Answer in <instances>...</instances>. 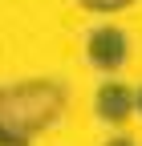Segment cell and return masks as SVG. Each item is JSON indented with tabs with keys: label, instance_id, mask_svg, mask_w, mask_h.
<instances>
[{
	"label": "cell",
	"instance_id": "obj_3",
	"mask_svg": "<svg viewBox=\"0 0 142 146\" xmlns=\"http://www.w3.org/2000/svg\"><path fill=\"white\" fill-rule=\"evenodd\" d=\"M134 110V94L126 85H118V81H110V85H102V94H98V114L106 118V122H122Z\"/></svg>",
	"mask_w": 142,
	"mask_h": 146
},
{
	"label": "cell",
	"instance_id": "obj_7",
	"mask_svg": "<svg viewBox=\"0 0 142 146\" xmlns=\"http://www.w3.org/2000/svg\"><path fill=\"white\" fill-rule=\"evenodd\" d=\"M134 106H138V110H142V94H134Z\"/></svg>",
	"mask_w": 142,
	"mask_h": 146
},
{
	"label": "cell",
	"instance_id": "obj_6",
	"mask_svg": "<svg viewBox=\"0 0 142 146\" xmlns=\"http://www.w3.org/2000/svg\"><path fill=\"white\" fill-rule=\"evenodd\" d=\"M110 146H134V142H130V138H114Z\"/></svg>",
	"mask_w": 142,
	"mask_h": 146
},
{
	"label": "cell",
	"instance_id": "obj_5",
	"mask_svg": "<svg viewBox=\"0 0 142 146\" xmlns=\"http://www.w3.org/2000/svg\"><path fill=\"white\" fill-rule=\"evenodd\" d=\"M0 146H25V142H16L12 134H4V130H0Z\"/></svg>",
	"mask_w": 142,
	"mask_h": 146
},
{
	"label": "cell",
	"instance_id": "obj_1",
	"mask_svg": "<svg viewBox=\"0 0 142 146\" xmlns=\"http://www.w3.org/2000/svg\"><path fill=\"white\" fill-rule=\"evenodd\" d=\"M65 110V89L57 81H21L0 89V130L16 142H29L33 134L49 130Z\"/></svg>",
	"mask_w": 142,
	"mask_h": 146
},
{
	"label": "cell",
	"instance_id": "obj_4",
	"mask_svg": "<svg viewBox=\"0 0 142 146\" xmlns=\"http://www.w3.org/2000/svg\"><path fill=\"white\" fill-rule=\"evenodd\" d=\"M81 8H90V12H122V8H130L134 0H77Z\"/></svg>",
	"mask_w": 142,
	"mask_h": 146
},
{
	"label": "cell",
	"instance_id": "obj_2",
	"mask_svg": "<svg viewBox=\"0 0 142 146\" xmlns=\"http://www.w3.org/2000/svg\"><path fill=\"white\" fill-rule=\"evenodd\" d=\"M85 53H90V61L98 69H118L126 61V33L118 25H102L90 33V41H85Z\"/></svg>",
	"mask_w": 142,
	"mask_h": 146
}]
</instances>
